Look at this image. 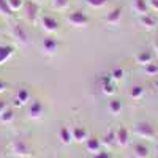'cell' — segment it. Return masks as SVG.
Returning a JSON list of instances; mask_svg holds the SVG:
<instances>
[{
  "label": "cell",
  "mask_w": 158,
  "mask_h": 158,
  "mask_svg": "<svg viewBox=\"0 0 158 158\" xmlns=\"http://www.w3.org/2000/svg\"><path fill=\"white\" fill-rule=\"evenodd\" d=\"M29 100H30V92L27 89H19L15 97V104L16 106H24Z\"/></svg>",
  "instance_id": "cell-11"
},
{
  "label": "cell",
  "mask_w": 158,
  "mask_h": 158,
  "mask_svg": "<svg viewBox=\"0 0 158 158\" xmlns=\"http://www.w3.org/2000/svg\"><path fill=\"white\" fill-rule=\"evenodd\" d=\"M135 155L138 158H147L149 156V147L146 146V144L138 142L136 146H135Z\"/></svg>",
  "instance_id": "cell-21"
},
{
  "label": "cell",
  "mask_w": 158,
  "mask_h": 158,
  "mask_svg": "<svg viewBox=\"0 0 158 158\" xmlns=\"http://www.w3.org/2000/svg\"><path fill=\"white\" fill-rule=\"evenodd\" d=\"M94 158H109V153H108V152H101V150H100L98 153H95V155H94Z\"/></svg>",
  "instance_id": "cell-32"
},
{
  "label": "cell",
  "mask_w": 158,
  "mask_h": 158,
  "mask_svg": "<svg viewBox=\"0 0 158 158\" xmlns=\"http://www.w3.org/2000/svg\"><path fill=\"white\" fill-rule=\"evenodd\" d=\"M67 21L74 25V27H87L89 25V16L85 15L84 11H73V13H68L67 16Z\"/></svg>",
  "instance_id": "cell-2"
},
{
  "label": "cell",
  "mask_w": 158,
  "mask_h": 158,
  "mask_svg": "<svg viewBox=\"0 0 158 158\" xmlns=\"http://www.w3.org/2000/svg\"><path fill=\"white\" fill-rule=\"evenodd\" d=\"M133 131H135V135L138 138H141V139H150V141H153L156 138V133H155L153 127L149 122H144V120L136 122L135 127H133Z\"/></svg>",
  "instance_id": "cell-1"
},
{
  "label": "cell",
  "mask_w": 158,
  "mask_h": 158,
  "mask_svg": "<svg viewBox=\"0 0 158 158\" xmlns=\"http://www.w3.org/2000/svg\"><path fill=\"white\" fill-rule=\"evenodd\" d=\"M13 118H15V114H13V111H11V109H6L2 115H0V122H2V123H10Z\"/></svg>",
  "instance_id": "cell-27"
},
{
  "label": "cell",
  "mask_w": 158,
  "mask_h": 158,
  "mask_svg": "<svg viewBox=\"0 0 158 158\" xmlns=\"http://www.w3.org/2000/svg\"><path fill=\"white\" fill-rule=\"evenodd\" d=\"M144 73H146L147 76H156L158 74V65L153 63V62L144 65Z\"/></svg>",
  "instance_id": "cell-23"
},
{
  "label": "cell",
  "mask_w": 158,
  "mask_h": 158,
  "mask_svg": "<svg viewBox=\"0 0 158 158\" xmlns=\"http://www.w3.org/2000/svg\"><path fill=\"white\" fill-rule=\"evenodd\" d=\"M155 51H156V54H158V41L155 43Z\"/></svg>",
  "instance_id": "cell-34"
},
{
  "label": "cell",
  "mask_w": 158,
  "mask_h": 158,
  "mask_svg": "<svg viewBox=\"0 0 158 158\" xmlns=\"http://www.w3.org/2000/svg\"><path fill=\"white\" fill-rule=\"evenodd\" d=\"M123 74H125V71L120 67H115V68L111 70V79L112 81H120V79L123 77Z\"/></svg>",
  "instance_id": "cell-25"
},
{
  "label": "cell",
  "mask_w": 158,
  "mask_h": 158,
  "mask_svg": "<svg viewBox=\"0 0 158 158\" xmlns=\"http://www.w3.org/2000/svg\"><path fill=\"white\" fill-rule=\"evenodd\" d=\"M41 46H43V51L46 52V54H56L57 49H59V41L54 36H46L43 40Z\"/></svg>",
  "instance_id": "cell-5"
},
{
  "label": "cell",
  "mask_w": 158,
  "mask_h": 158,
  "mask_svg": "<svg viewBox=\"0 0 158 158\" xmlns=\"http://www.w3.org/2000/svg\"><path fill=\"white\" fill-rule=\"evenodd\" d=\"M128 141H130V133L125 127H118L115 130V142L118 144L120 147L128 146Z\"/></svg>",
  "instance_id": "cell-6"
},
{
  "label": "cell",
  "mask_w": 158,
  "mask_h": 158,
  "mask_svg": "<svg viewBox=\"0 0 158 158\" xmlns=\"http://www.w3.org/2000/svg\"><path fill=\"white\" fill-rule=\"evenodd\" d=\"M43 112H44V106H43L41 101H33L30 104V108H29L30 118H40V117L43 115Z\"/></svg>",
  "instance_id": "cell-10"
},
{
  "label": "cell",
  "mask_w": 158,
  "mask_h": 158,
  "mask_svg": "<svg viewBox=\"0 0 158 158\" xmlns=\"http://www.w3.org/2000/svg\"><path fill=\"white\" fill-rule=\"evenodd\" d=\"M71 136H73V141H76V142H84V141H87L89 133H87L85 128L76 127V128H73V131H71Z\"/></svg>",
  "instance_id": "cell-13"
},
{
  "label": "cell",
  "mask_w": 158,
  "mask_h": 158,
  "mask_svg": "<svg viewBox=\"0 0 158 158\" xmlns=\"http://www.w3.org/2000/svg\"><path fill=\"white\" fill-rule=\"evenodd\" d=\"M87 5L92 6V8H101L108 3V0H85Z\"/></svg>",
  "instance_id": "cell-28"
},
{
  "label": "cell",
  "mask_w": 158,
  "mask_h": 158,
  "mask_svg": "<svg viewBox=\"0 0 158 158\" xmlns=\"http://www.w3.org/2000/svg\"><path fill=\"white\" fill-rule=\"evenodd\" d=\"M130 97L133 100H141L144 97V87L142 85H133L130 90Z\"/></svg>",
  "instance_id": "cell-22"
},
{
  "label": "cell",
  "mask_w": 158,
  "mask_h": 158,
  "mask_svg": "<svg viewBox=\"0 0 158 158\" xmlns=\"http://www.w3.org/2000/svg\"><path fill=\"white\" fill-rule=\"evenodd\" d=\"M122 101L120 100H117V98H114V100H111L109 103H108V109H109V112L112 114V115H118L122 112Z\"/></svg>",
  "instance_id": "cell-18"
},
{
  "label": "cell",
  "mask_w": 158,
  "mask_h": 158,
  "mask_svg": "<svg viewBox=\"0 0 158 158\" xmlns=\"http://www.w3.org/2000/svg\"><path fill=\"white\" fill-rule=\"evenodd\" d=\"M156 152H158V141H156Z\"/></svg>",
  "instance_id": "cell-35"
},
{
  "label": "cell",
  "mask_w": 158,
  "mask_h": 158,
  "mask_svg": "<svg viewBox=\"0 0 158 158\" xmlns=\"http://www.w3.org/2000/svg\"><path fill=\"white\" fill-rule=\"evenodd\" d=\"M24 11H25V18H27L29 22H35L38 18V5L32 0H27L24 3Z\"/></svg>",
  "instance_id": "cell-4"
},
{
  "label": "cell",
  "mask_w": 158,
  "mask_h": 158,
  "mask_svg": "<svg viewBox=\"0 0 158 158\" xmlns=\"http://www.w3.org/2000/svg\"><path fill=\"white\" fill-rule=\"evenodd\" d=\"M36 2H43V0H36Z\"/></svg>",
  "instance_id": "cell-36"
},
{
  "label": "cell",
  "mask_w": 158,
  "mask_h": 158,
  "mask_svg": "<svg viewBox=\"0 0 158 158\" xmlns=\"http://www.w3.org/2000/svg\"><path fill=\"white\" fill-rule=\"evenodd\" d=\"M122 13H123V10L120 6H115L114 10H111L108 15H106V22L111 24V25L118 24V22L122 21Z\"/></svg>",
  "instance_id": "cell-9"
},
{
  "label": "cell",
  "mask_w": 158,
  "mask_h": 158,
  "mask_svg": "<svg viewBox=\"0 0 158 158\" xmlns=\"http://www.w3.org/2000/svg\"><path fill=\"white\" fill-rule=\"evenodd\" d=\"M13 35H15V38L19 43H22L24 46L29 44V35H27V32H25V29L21 24H15V27H13Z\"/></svg>",
  "instance_id": "cell-8"
},
{
  "label": "cell",
  "mask_w": 158,
  "mask_h": 158,
  "mask_svg": "<svg viewBox=\"0 0 158 158\" xmlns=\"http://www.w3.org/2000/svg\"><path fill=\"white\" fill-rule=\"evenodd\" d=\"M15 54V48L13 46H0V65H3L10 57H13Z\"/></svg>",
  "instance_id": "cell-15"
},
{
  "label": "cell",
  "mask_w": 158,
  "mask_h": 158,
  "mask_svg": "<svg viewBox=\"0 0 158 158\" xmlns=\"http://www.w3.org/2000/svg\"><path fill=\"white\" fill-rule=\"evenodd\" d=\"M59 138H60V142L63 144V146H70L71 141H73V136H71V131L68 128H60L59 131Z\"/></svg>",
  "instance_id": "cell-17"
},
{
  "label": "cell",
  "mask_w": 158,
  "mask_h": 158,
  "mask_svg": "<svg viewBox=\"0 0 158 158\" xmlns=\"http://www.w3.org/2000/svg\"><path fill=\"white\" fill-rule=\"evenodd\" d=\"M24 3H25V0H8V5L13 10V13L22 10L24 8Z\"/></svg>",
  "instance_id": "cell-26"
},
{
  "label": "cell",
  "mask_w": 158,
  "mask_h": 158,
  "mask_svg": "<svg viewBox=\"0 0 158 158\" xmlns=\"http://www.w3.org/2000/svg\"><path fill=\"white\" fill-rule=\"evenodd\" d=\"M139 22H141L142 27H146V29H155V25H156V21L149 15H142L139 18Z\"/></svg>",
  "instance_id": "cell-20"
},
{
  "label": "cell",
  "mask_w": 158,
  "mask_h": 158,
  "mask_svg": "<svg viewBox=\"0 0 158 158\" xmlns=\"http://www.w3.org/2000/svg\"><path fill=\"white\" fill-rule=\"evenodd\" d=\"M133 8L136 13H139V15H149V2L147 0H135V3H133Z\"/></svg>",
  "instance_id": "cell-16"
},
{
  "label": "cell",
  "mask_w": 158,
  "mask_h": 158,
  "mask_svg": "<svg viewBox=\"0 0 158 158\" xmlns=\"http://www.w3.org/2000/svg\"><path fill=\"white\" fill-rule=\"evenodd\" d=\"M41 25L48 33H54L59 29V21L56 18H52V16H43L41 18Z\"/></svg>",
  "instance_id": "cell-7"
},
{
  "label": "cell",
  "mask_w": 158,
  "mask_h": 158,
  "mask_svg": "<svg viewBox=\"0 0 158 158\" xmlns=\"http://www.w3.org/2000/svg\"><path fill=\"white\" fill-rule=\"evenodd\" d=\"M136 62L144 67V65H147V63L152 62V54H150L149 51H141L139 54L136 56Z\"/></svg>",
  "instance_id": "cell-19"
},
{
  "label": "cell",
  "mask_w": 158,
  "mask_h": 158,
  "mask_svg": "<svg viewBox=\"0 0 158 158\" xmlns=\"http://www.w3.org/2000/svg\"><path fill=\"white\" fill-rule=\"evenodd\" d=\"M149 8L153 11H158V0H149Z\"/></svg>",
  "instance_id": "cell-30"
},
{
  "label": "cell",
  "mask_w": 158,
  "mask_h": 158,
  "mask_svg": "<svg viewBox=\"0 0 158 158\" xmlns=\"http://www.w3.org/2000/svg\"><path fill=\"white\" fill-rule=\"evenodd\" d=\"M11 152L18 155V156H29L30 155V149L27 146V142L22 141V139H15L11 142V146H10Z\"/></svg>",
  "instance_id": "cell-3"
},
{
  "label": "cell",
  "mask_w": 158,
  "mask_h": 158,
  "mask_svg": "<svg viewBox=\"0 0 158 158\" xmlns=\"http://www.w3.org/2000/svg\"><path fill=\"white\" fill-rule=\"evenodd\" d=\"M101 89H103V94H104V95H112L114 92H115V85L112 84L111 76L101 79Z\"/></svg>",
  "instance_id": "cell-14"
},
{
  "label": "cell",
  "mask_w": 158,
  "mask_h": 158,
  "mask_svg": "<svg viewBox=\"0 0 158 158\" xmlns=\"http://www.w3.org/2000/svg\"><path fill=\"white\" fill-rule=\"evenodd\" d=\"M8 89V84L5 82V81H2V79H0V94H2V92H5Z\"/></svg>",
  "instance_id": "cell-33"
},
{
  "label": "cell",
  "mask_w": 158,
  "mask_h": 158,
  "mask_svg": "<svg viewBox=\"0 0 158 158\" xmlns=\"http://www.w3.org/2000/svg\"><path fill=\"white\" fill-rule=\"evenodd\" d=\"M70 5V0H54V8L57 10H65Z\"/></svg>",
  "instance_id": "cell-29"
},
{
  "label": "cell",
  "mask_w": 158,
  "mask_h": 158,
  "mask_svg": "<svg viewBox=\"0 0 158 158\" xmlns=\"http://www.w3.org/2000/svg\"><path fill=\"white\" fill-rule=\"evenodd\" d=\"M85 149L92 153V155H95V153H98L100 152V149H101V142H100V139L98 138H87V141H85Z\"/></svg>",
  "instance_id": "cell-12"
},
{
  "label": "cell",
  "mask_w": 158,
  "mask_h": 158,
  "mask_svg": "<svg viewBox=\"0 0 158 158\" xmlns=\"http://www.w3.org/2000/svg\"><path fill=\"white\" fill-rule=\"evenodd\" d=\"M0 15L2 16H11L13 10L8 5V0H0Z\"/></svg>",
  "instance_id": "cell-24"
},
{
  "label": "cell",
  "mask_w": 158,
  "mask_h": 158,
  "mask_svg": "<svg viewBox=\"0 0 158 158\" xmlns=\"http://www.w3.org/2000/svg\"><path fill=\"white\" fill-rule=\"evenodd\" d=\"M6 109H8V104H6L3 100H0V115H2V114H3Z\"/></svg>",
  "instance_id": "cell-31"
}]
</instances>
